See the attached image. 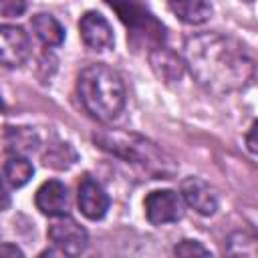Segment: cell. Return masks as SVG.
<instances>
[{"instance_id": "obj_4", "label": "cell", "mask_w": 258, "mask_h": 258, "mask_svg": "<svg viewBox=\"0 0 258 258\" xmlns=\"http://www.w3.org/2000/svg\"><path fill=\"white\" fill-rule=\"evenodd\" d=\"M111 8L119 14V18L127 24L131 42H153L157 46H163L165 40V26L141 4L125 2V4H111Z\"/></svg>"}, {"instance_id": "obj_7", "label": "cell", "mask_w": 258, "mask_h": 258, "mask_svg": "<svg viewBox=\"0 0 258 258\" xmlns=\"http://www.w3.org/2000/svg\"><path fill=\"white\" fill-rule=\"evenodd\" d=\"M30 54V38L20 26L0 24V64L20 67Z\"/></svg>"}, {"instance_id": "obj_19", "label": "cell", "mask_w": 258, "mask_h": 258, "mask_svg": "<svg viewBox=\"0 0 258 258\" xmlns=\"http://www.w3.org/2000/svg\"><path fill=\"white\" fill-rule=\"evenodd\" d=\"M28 8L26 2H20V0H0V16H20L24 10Z\"/></svg>"}, {"instance_id": "obj_14", "label": "cell", "mask_w": 258, "mask_h": 258, "mask_svg": "<svg viewBox=\"0 0 258 258\" xmlns=\"http://www.w3.org/2000/svg\"><path fill=\"white\" fill-rule=\"evenodd\" d=\"M167 8L187 24H202L212 16V4L204 0H179V2H169Z\"/></svg>"}, {"instance_id": "obj_12", "label": "cell", "mask_w": 258, "mask_h": 258, "mask_svg": "<svg viewBox=\"0 0 258 258\" xmlns=\"http://www.w3.org/2000/svg\"><path fill=\"white\" fill-rule=\"evenodd\" d=\"M149 62L153 67V71L157 73V77H161L163 81H177L183 75V60L169 48L165 46H157L149 52Z\"/></svg>"}, {"instance_id": "obj_16", "label": "cell", "mask_w": 258, "mask_h": 258, "mask_svg": "<svg viewBox=\"0 0 258 258\" xmlns=\"http://www.w3.org/2000/svg\"><path fill=\"white\" fill-rule=\"evenodd\" d=\"M2 173H4V179L12 187H22V185H26L30 181V177L34 173V167L24 155H12L4 163V171Z\"/></svg>"}, {"instance_id": "obj_13", "label": "cell", "mask_w": 258, "mask_h": 258, "mask_svg": "<svg viewBox=\"0 0 258 258\" xmlns=\"http://www.w3.org/2000/svg\"><path fill=\"white\" fill-rule=\"evenodd\" d=\"M30 24H32V30H34L36 38L46 46H58L64 40V28L52 14L40 12V14L32 16Z\"/></svg>"}, {"instance_id": "obj_17", "label": "cell", "mask_w": 258, "mask_h": 258, "mask_svg": "<svg viewBox=\"0 0 258 258\" xmlns=\"http://www.w3.org/2000/svg\"><path fill=\"white\" fill-rule=\"evenodd\" d=\"M36 143H38L36 135L26 127H18L8 133V149L16 151V155H20L24 151H32L36 147Z\"/></svg>"}, {"instance_id": "obj_5", "label": "cell", "mask_w": 258, "mask_h": 258, "mask_svg": "<svg viewBox=\"0 0 258 258\" xmlns=\"http://www.w3.org/2000/svg\"><path fill=\"white\" fill-rule=\"evenodd\" d=\"M48 238L54 244V248L64 254L67 258L81 256L89 246V234L87 230L71 216H58L48 226Z\"/></svg>"}, {"instance_id": "obj_23", "label": "cell", "mask_w": 258, "mask_h": 258, "mask_svg": "<svg viewBox=\"0 0 258 258\" xmlns=\"http://www.w3.org/2000/svg\"><path fill=\"white\" fill-rule=\"evenodd\" d=\"M38 258H67V256H64V254H60V252L54 248V250H44Z\"/></svg>"}, {"instance_id": "obj_22", "label": "cell", "mask_w": 258, "mask_h": 258, "mask_svg": "<svg viewBox=\"0 0 258 258\" xmlns=\"http://www.w3.org/2000/svg\"><path fill=\"white\" fill-rule=\"evenodd\" d=\"M254 133H256V123H252L250 127V133H248V149L254 153L256 151V143H254Z\"/></svg>"}, {"instance_id": "obj_2", "label": "cell", "mask_w": 258, "mask_h": 258, "mask_svg": "<svg viewBox=\"0 0 258 258\" xmlns=\"http://www.w3.org/2000/svg\"><path fill=\"white\" fill-rule=\"evenodd\" d=\"M85 111L97 121H113L125 107V85L117 71L107 64H89L77 81Z\"/></svg>"}, {"instance_id": "obj_1", "label": "cell", "mask_w": 258, "mask_h": 258, "mask_svg": "<svg viewBox=\"0 0 258 258\" xmlns=\"http://www.w3.org/2000/svg\"><path fill=\"white\" fill-rule=\"evenodd\" d=\"M185 64L194 79L216 95L242 91L252 85L256 60L238 38L222 32H202L185 42Z\"/></svg>"}, {"instance_id": "obj_3", "label": "cell", "mask_w": 258, "mask_h": 258, "mask_svg": "<svg viewBox=\"0 0 258 258\" xmlns=\"http://www.w3.org/2000/svg\"><path fill=\"white\" fill-rule=\"evenodd\" d=\"M95 141L103 149H109V151L121 155L123 159H129L133 163H141V165H147V167L163 169V161L159 157V151L153 147V143L145 141L143 137L107 131V133L95 135Z\"/></svg>"}, {"instance_id": "obj_6", "label": "cell", "mask_w": 258, "mask_h": 258, "mask_svg": "<svg viewBox=\"0 0 258 258\" xmlns=\"http://www.w3.org/2000/svg\"><path fill=\"white\" fill-rule=\"evenodd\" d=\"M145 216L153 226L177 222L183 216V200L173 189H155L145 198Z\"/></svg>"}, {"instance_id": "obj_11", "label": "cell", "mask_w": 258, "mask_h": 258, "mask_svg": "<svg viewBox=\"0 0 258 258\" xmlns=\"http://www.w3.org/2000/svg\"><path fill=\"white\" fill-rule=\"evenodd\" d=\"M34 204L36 208L50 218H58V216H67L69 210V194L62 181L58 179H48L44 181L34 196Z\"/></svg>"}, {"instance_id": "obj_8", "label": "cell", "mask_w": 258, "mask_h": 258, "mask_svg": "<svg viewBox=\"0 0 258 258\" xmlns=\"http://www.w3.org/2000/svg\"><path fill=\"white\" fill-rule=\"evenodd\" d=\"M79 32H81L85 46H89L91 50H105V48L113 46L111 24L99 12H93V10L85 12L81 16V22H79Z\"/></svg>"}, {"instance_id": "obj_21", "label": "cell", "mask_w": 258, "mask_h": 258, "mask_svg": "<svg viewBox=\"0 0 258 258\" xmlns=\"http://www.w3.org/2000/svg\"><path fill=\"white\" fill-rule=\"evenodd\" d=\"M8 206H10V194H8V187H6L4 173L0 171V212H4Z\"/></svg>"}, {"instance_id": "obj_10", "label": "cell", "mask_w": 258, "mask_h": 258, "mask_svg": "<svg viewBox=\"0 0 258 258\" xmlns=\"http://www.w3.org/2000/svg\"><path fill=\"white\" fill-rule=\"evenodd\" d=\"M77 202H79V210L89 220H101L107 214V210H109V196L89 175H85L81 179V183H79Z\"/></svg>"}, {"instance_id": "obj_20", "label": "cell", "mask_w": 258, "mask_h": 258, "mask_svg": "<svg viewBox=\"0 0 258 258\" xmlns=\"http://www.w3.org/2000/svg\"><path fill=\"white\" fill-rule=\"evenodd\" d=\"M0 258H24V254L14 244H0Z\"/></svg>"}, {"instance_id": "obj_18", "label": "cell", "mask_w": 258, "mask_h": 258, "mask_svg": "<svg viewBox=\"0 0 258 258\" xmlns=\"http://www.w3.org/2000/svg\"><path fill=\"white\" fill-rule=\"evenodd\" d=\"M175 258H214V254L198 240H181L175 250H173Z\"/></svg>"}, {"instance_id": "obj_9", "label": "cell", "mask_w": 258, "mask_h": 258, "mask_svg": "<svg viewBox=\"0 0 258 258\" xmlns=\"http://www.w3.org/2000/svg\"><path fill=\"white\" fill-rule=\"evenodd\" d=\"M183 202L194 208L202 216H212L218 210V196L212 189L210 183H206L200 177H185L181 181V194Z\"/></svg>"}, {"instance_id": "obj_15", "label": "cell", "mask_w": 258, "mask_h": 258, "mask_svg": "<svg viewBox=\"0 0 258 258\" xmlns=\"http://www.w3.org/2000/svg\"><path fill=\"white\" fill-rule=\"evenodd\" d=\"M226 258H258L254 234L246 230L232 232L226 240Z\"/></svg>"}]
</instances>
